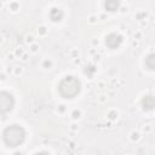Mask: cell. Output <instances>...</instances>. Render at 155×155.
I'll return each mask as SVG.
<instances>
[{"mask_svg": "<svg viewBox=\"0 0 155 155\" xmlns=\"http://www.w3.org/2000/svg\"><path fill=\"white\" fill-rule=\"evenodd\" d=\"M13 104H15V101H13L12 94H10L8 92L2 91L0 93V109H1V113L2 114L8 113L13 108Z\"/></svg>", "mask_w": 155, "mask_h": 155, "instance_id": "3", "label": "cell"}, {"mask_svg": "<svg viewBox=\"0 0 155 155\" xmlns=\"http://www.w3.org/2000/svg\"><path fill=\"white\" fill-rule=\"evenodd\" d=\"M24 138H25V131L19 125H11L6 127L2 132L4 143L11 148H16L19 144H22Z\"/></svg>", "mask_w": 155, "mask_h": 155, "instance_id": "1", "label": "cell"}, {"mask_svg": "<svg viewBox=\"0 0 155 155\" xmlns=\"http://www.w3.org/2000/svg\"><path fill=\"white\" fill-rule=\"evenodd\" d=\"M144 64H145V67H147L148 69L155 70V53H150V54L145 58Z\"/></svg>", "mask_w": 155, "mask_h": 155, "instance_id": "6", "label": "cell"}, {"mask_svg": "<svg viewBox=\"0 0 155 155\" xmlns=\"http://www.w3.org/2000/svg\"><path fill=\"white\" fill-rule=\"evenodd\" d=\"M142 107L144 110H151L155 107V99L153 96H145L142 99Z\"/></svg>", "mask_w": 155, "mask_h": 155, "instance_id": "5", "label": "cell"}, {"mask_svg": "<svg viewBox=\"0 0 155 155\" xmlns=\"http://www.w3.org/2000/svg\"><path fill=\"white\" fill-rule=\"evenodd\" d=\"M58 91L64 98H74L80 92V81L74 76H67L59 82Z\"/></svg>", "mask_w": 155, "mask_h": 155, "instance_id": "2", "label": "cell"}, {"mask_svg": "<svg viewBox=\"0 0 155 155\" xmlns=\"http://www.w3.org/2000/svg\"><path fill=\"white\" fill-rule=\"evenodd\" d=\"M122 41V38L119 35V34H115V33H111L107 36L105 39V45L109 47V48H116L120 46Z\"/></svg>", "mask_w": 155, "mask_h": 155, "instance_id": "4", "label": "cell"}, {"mask_svg": "<svg viewBox=\"0 0 155 155\" xmlns=\"http://www.w3.org/2000/svg\"><path fill=\"white\" fill-rule=\"evenodd\" d=\"M35 155H50V154H47V153H38Z\"/></svg>", "mask_w": 155, "mask_h": 155, "instance_id": "7", "label": "cell"}]
</instances>
